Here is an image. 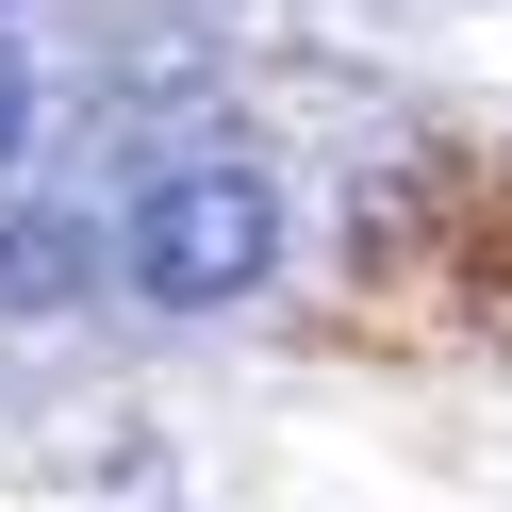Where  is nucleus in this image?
Masks as SVG:
<instances>
[{
    "label": "nucleus",
    "instance_id": "obj_1",
    "mask_svg": "<svg viewBox=\"0 0 512 512\" xmlns=\"http://www.w3.org/2000/svg\"><path fill=\"white\" fill-rule=\"evenodd\" d=\"M265 265H281V199H265V166H182V182H149V215H133V281H149L166 314L248 298Z\"/></svg>",
    "mask_w": 512,
    "mask_h": 512
},
{
    "label": "nucleus",
    "instance_id": "obj_2",
    "mask_svg": "<svg viewBox=\"0 0 512 512\" xmlns=\"http://www.w3.org/2000/svg\"><path fill=\"white\" fill-rule=\"evenodd\" d=\"M100 281V215H0V314H67Z\"/></svg>",
    "mask_w": 512,
    "mask_h": 512
},
{
    "label": "nucleus",
    "instance_id": "obj_3",
    "mask_svg": "<svg viewBox=\"0 0 512 512\" xmlns=\"http://www.w3.org/2000/svg\"><path fill=\"white\" fill-rule=\"evenodd\" d=\"M17 116H34V83H17V50H0V149H17Z\"/></svg>",
    "mask_w": 512,
    "mask_h": 512
}]
</instances>
